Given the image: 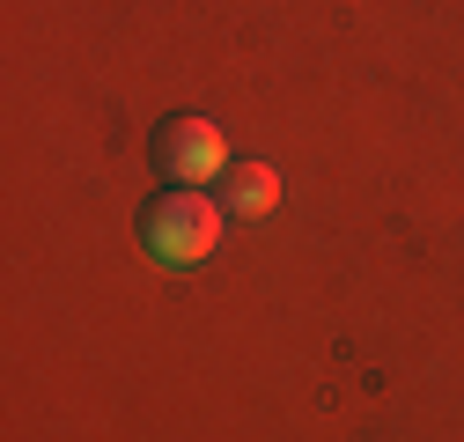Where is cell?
Masks as SVG:
<instances>
[{
	"label": "cell",
	"instance_id": "1",
	"mask_svg": "<svg viewBox=\"0 0 464 442\" xmlns=\"http://www.w3.org/2000/svg\"><path fill=\"white\" fill-rule=\"evenodd\" d=\"M214 244H221V207L199 199L192 185H169L140 207V251L155 265H199Z\"/></svg>",
	"mask_w": 464,
	"mask_h": 442
},
{
	"label": "cell",
	"instance_id": "2",
	"mask_svg": "<svg viewBox=\"0 0 464 442\" xmlns=\"http://www.w3.org/2000/svg\"><path fill=\"white\" fill-rule=\"evenodd\" d=\"M155 170L169 178V185H207V178H228V162H237V155H228V140H221V126L214 119H192V110H185V119H162L155 126Z\"/></svg>",
	"mask_w": 464,
	"mask_h": 442
},
{
	"label": "cell",
	"instance_id": "3",
	"mask_svg": "<svg viewBox=\"0 0 464 442\" xmlns=\"http://www.w3.org/2000/svg\"><path fill=\"white\" fill-rule=\"evenodd\" d=\"M221 207H228V221H266L273 207H280V170L273 162H228V178H221Z\"/></svg>",
	"mask_w": 464,
	"mask_h": 442
}]
</instances>
